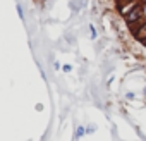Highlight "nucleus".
Listing matches in <instances>:
<instances>
[{
	"label": "nucleus",
	"mask_w": 146,
	"mask_h": 141,
	"mask_svg": "<svg viewBox=\"0 0 146 141\" xmlns=\"http://www.w3.org/2000/svg\"><path fill=\"white\" fill-rule=\"evenodd\" d=\"M141 14H143V9H139V7H134L129 14H127V17H125V21L129 23V24H132L134 21H137L139 17H141Z\"/></svg>",
	"instance_id": "f257e3e1"
},
{
	"label": "nucleus",
	"mask_w": 146,
	"mask_h": 141,
	"mask_svg": "<svg viewBox=\"0 0 146 141\" xmlns=\"http://www.w3.org/2000/svg\"><path fill=\"white\" fill-rule=\"evenodd\" d=\"M136 38H139V40H146V24L141 26L139 33H136Z\"/></svg>",
	"instance_id": "f03ea898"
},
{
	"label": "nucleus",
	"mask_w": 146,
	"mask_h": 141,
	"mask_svg": "<svg viewBox=\"0 0 146 141\" xmlns=\"http://www.w3.org/2000/svg\"><path fill=\"white\" fill-rule=\"evenodd\" d=\"M143 16H144V17H146V4H144V5H143Z\"/></svg>",
	"instance_id": "7ed1b4c3"
},
{
	"label": "nucleus",
	"mask_w": 146,
	"mask_h": 141,
	"mask_svg": "<svg viewBox=\"0 0 146 141\" xmlns=\"http://www.w3.org/2000/svg\"><path fill=\"white\" fill-rule=\"evenodd\" d=\"M122 2H125V4H127V2H131V0H122Z\"/></svg>",
	"instance_id": "20e7f679"
},
{
	"label": "nucleus",
	"mask_w": 146,
	"mask_h": 141,
	"mask_svg": "<svg viewBox=\"0 0 146 141\" xmlns=\"http://www.w3.org/2000/svg\"><path fill=\"white\" fill-rule=\"evenodd\" d=\"M144 2H146V0H144Z\"/></svg>",
	"instance_id": "39448f33"
}]
</instances>
